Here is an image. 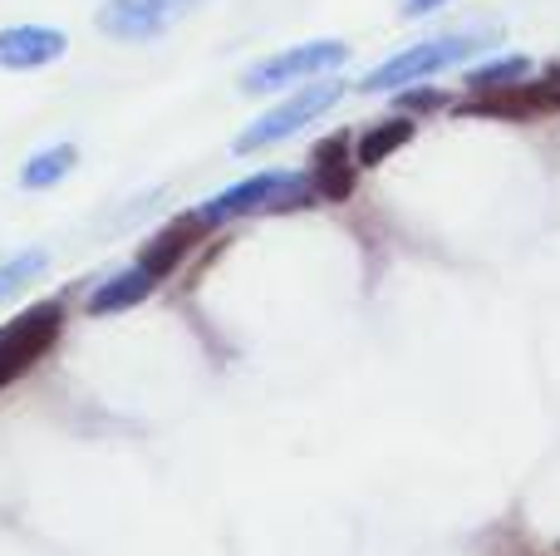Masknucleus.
Listing matches in <instances>:
<instances>
[{
    "label": "nucleus",
    "instance_id": "nucleus-1",
    "mask_svg": "<svg viewBox=\"0 0 560 556\" xmlns=\"http://www.w3.org/2000/svg\"><path fill=\"white\" fill-rule=\"evenodd\" d=\"M315 177L305 173H256L246 183L226 187L217 193L212 202H202V222L207 227H222L236 222V217H252V212H290V207H315Z\"/></svg>",
    "mask_w": 560,
    "mask_h": 556
},
{
    "label": "nucleus",
    "instance_id": "nucleus-2",
    "mask_svg": "<svg viewBox=\"0 0 560 556\" xmlns=\"http://www.w3.org/2000/svg\"><path fill=\"white\" fill-rule=\"evenodd\" d=\"M477 49H482V39H477V35L423 39V45H408L404 55H394V59H384V65H374L364 79H359V89H364V94H384V89L423 84V79L443 74V69L463 65V59H472Z\"/></svg>",
    "mask_w": 560,
    "mask_h": 556
},
{
    "label": "nucleus",
    "instance_id": "nucleus-3",
    "mask_svg": "<svg viewBox=\"0 0 560 556\" xmlns=\"http://www.w3.org/2000/svg\"><path fill=\"white\" fill-rule=\"evenodd\" d=\"M339 94H345V84H335V79H310V84H300L285 104L266 108L252 128L236 134V153H256V148H271V143H280V138L300 134V128L315 124L325 108H335Z\"/></svg>",
    "mask_w": 560,
    "mask_h": 556
},
{
    "label": "nucleus",
    "instance_id": "nucleus-4",
    "mask_svg": "<svg viewBox=\"0 0 560 556\" xmlns=\"http://www.w3.org/2000/svg\"><path fill=\"white\" fill-rule=\"evenodd\" d=\"M349 59V45L345 39H310V45H290L280 55L261 59L242 74V89L246 94H271V89H290V84H310L315 74H329Z\"/></svg>",
    "mask_w": 560,
    "mask_h": 556
},
{
    "label": "nucleus",
    "instance_id": "nucleus-5",
    "mask_svg": "<svg viewBox=\"0 0 560 556\" xmlns=\"http://www.w3.org/2000/svg\"><path fill=\"white\" fill-rule=\"evenodd\" d=\"M59 325H65V311H59L55 301L30 305V311H20L10 325H0V390H5L10 380H20V374L59 340Z\"/></svg>",
    "mask_w": 560,
    "mask_h": 556
},
{
    "label": "nucleus",
    "instance_id": "nucleus-6",
    "mask_svg": "<svg viewBox=\"0 0 560 556\" xmlns=\"http://www.w3.org/2000/svg\"><path fill=\"white\" fill-rule=\"evenodd\" d=\"M177 10H187V5H177V0H104L98 15H94V25L104 30V35L133 45V39L163 35V30L177 20Z\"/></svg>",
    "mask_w": 560,
    "mask_h": 556
},
{
    "label": "nucleus",
    "instance_id": "nucleus-7",
    "mask_svg": "<svg viewBox=\"0 0 560 556\" xmlns=\"http://www.w3.org/2000/svg\"><path fill=\"white\" fill-rule=\"evenodd\" d=\"M457 114H487V118H536V114H556V99L546 89V79L536 84H502V89H477L472 99L457 104Z\"/></svg>",
    "mask_w": 560,
    "mask_h": 556
},
{
    "label": "nucleus",
    "instance_id": "nucleus-8",
    "mask_svg": "<svg viewBox=\"0 0 560 556\" xmlns=\"http://www.w3.org/2000/svg\"><path fill=\"white\" fill-rule=\"evenodd\" d=\"M354 167H359V153L345 134L319 138L315 153H310V177H315L319 202H345L354 193Z\"/></svg>",
    "mask_w": 560,
    "mask_h": 556
},
{
    "label": "nucleus",
    "instance_id": "nucleus-9",
    "mask_svg": "<svg viewBox=\"0 0 560 556\" xmlns=\"http://www.w3.org/2000/svg\"><path fill=\"white\" fill-rule=\"evenodd\" d=\"M69 39L49 25H5L0 30V69H39L55 65Z\"/></svg>",
    "mask_w": 560,
    "mask_h": 556
},
{
    "label": "nucleus",
    "instance_id": "nucleus-10",
    "mask_svg": "<svg viewBox=\"0 0 560 556\" xmlns=\"http://www.w3.org/2000/svg\"><path fill=\"white\" fill-rule=\"evenodd\" d=\"M202 232H207L202 212H197V217H177L173 227H163L158 236H148L143 252H138V262H143L153 276H173L177 266H183V256L202 242Z\"/></svg>",
    "mask_w": 560,
    "mask_h": 556
},
{
    "label": "nucleus",
    "instance_id": "nucleus-11",
    "mask_svg": "<svg viewBox=\"0 0 560 556\" xmlns=\"http://www.w3.org/2000/svg\"><path fill=\"white\" fill-rule=\"evenodd\" d=\"M158 281H163V276H153V271H148L143 262H138V266H128V271L108 276L104 286H94V296H89V311H94V315H108V311H128V305L148 301V296L158 291Z\"/></svg>",
    "mask_w": 560,
    "mask_h": 556
},
{
    "label": "nucleus",
    "instance_id": "nucleus-12",
    "mask_svg": "<svg viewBox=\"0 0 560 556\" xmlns=\"http://www.w3.org/2000/svg\"><path fill=\"white\" fill-rule=\"evenodd\" d=\"M413 134H418V124H413V118H404V114H398V118H384V124H374V128H369V134L354 143L359 167H378L384 158H394L404 143H413Z\"/></svg>",
    "mask_w": 560,
    "mask_h": 556
},
{
    "label": "nucleus",
    "instance_id": "nucleus-13",
    "mask_svg": "<svg viewBox=\"0 0 560 556\" xmlns=\"http://www.w3.org/2000/svg\"><path fill=\"white\" fill-rule=\"evenodd\" d=\"M79 163V153L69 143H55V148H45V153H35L25 167H20V183L25 187H55L59 177L69 173V167Z\"/></svg>",
    "mask_w": 560,
    "mask_h": 556
},
{
    "label": "nucleus",
    "instance_id": "nucleus-14",
    "mask_svg": "<svg viewBox=\"0 0 560 556\" xmlns=\"http://www.w3.org/2000/svg\"><path fill=\"white\" fill-rule=\"evenodd\" d=\"M532 74V59L526 55H506V59H492V65H482V69H472L467 74V89H502V84H522V79Z\"/></svg>",
    "mask_w": 560,
    "mask_h": 556
},
{
    "label": "nucleus",
    "instance_id": "nucleus-15",
    "mask_svg": "<svg viewBox=\"0 0 560 556\" xmlns=\"http://www.w3.org/2000/svg\"><path fill=\"white\" fill-rule=\"evenodd\" d=\"M45 262H49L45 252H25V256H15V262L0 266V301H5V296H15L25 281H35V276L45 271Z\"/></svg>",
    "mask_w": 560,
    "mask_h": 556
},
{
    "label": "nucleus",
    "instance_id": "nucleus-16",
    "mask_svg": "<svg viewBox=\"0 0 560 556\" xmlns=\"http://www.w3.org/2000/svg\"><path fill=\"white\" fill-rule=\"evenodd\" d=\"M404 104L408 108H438L443 104V94H438V89H413V94H404Z\"/></svg>",
    "mask_w": 560,
    "mask_h": 556
},
{
    "label": "nucleus",
    "instance_id": "nucleus-17",
    "mask_svg": "<svg viewBox=\"0 0 560 556\" xmlns=\"http://www.w3.org/2000/svg\"><path fill=\"white\" fill-rule=\"evenodd\" d=\"M433 5H443V0H408V10H413V15H423V10H433Z\"/></svg>",
    "mask_w": 560,
    "mask_h": 556
}]
</instances>
